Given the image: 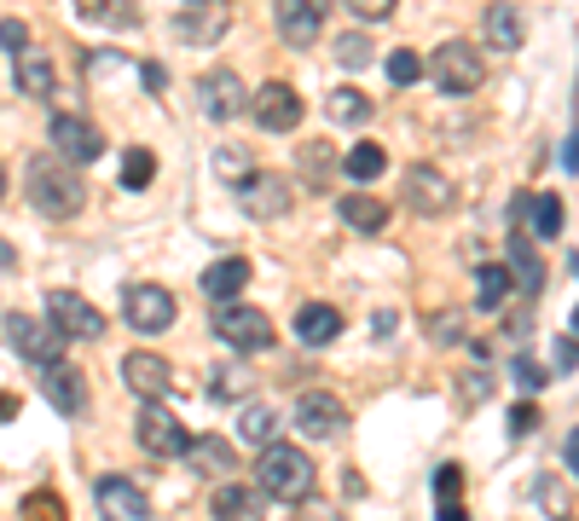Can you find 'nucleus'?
<instances>
[{"label":"nucleus","mask_w":579,"mask_h":521,"mask_svg":"<svg viewBox=\"0 0 579 521\" xmlns=\"http://www.w3.org/2000/svg\"><path fill=\"white\" fill-rule=\"evenodd\" d=\"M296 336H301L308 348L337 343V336H342V307H331V302H308V307H296Z\"/></svg>","instance_id":"20"},{"label":"nucleus","mask_w":579,"mask_h":521,"mask_svg":"<svg viewBox=\"0 0 579 521\" xmlns=\"http://www.w3.org/2000/svg\"><path fill=\"white\" fill-rule=\"evenodd\" d=\"M296 429L308 440H337L348 429V406L337 395H324V388H313V395L296 400Z\"/></svg>","instance_id":"11"},{"label":"nucleus","mask_w":579,"mask_h":521,"mask_svg":"<svg viewBox=\"0 0 579 521\" xmlns=\"http://www.w3.org/2000/svg\"><path fill=\"white\" fill-rule=\"evenodd\" d=\"M458 487H464V469H458V463H446L441 476H435V504H441V499H464Z\"/></svg>","instance_id":"41"},{"label":"nucleus","mask_w":579,"mask_h":521,"mask_svg":"<svg viewBox=\"0 0 579 521\" xmlns=\"http://www.w3.org/2000/svg\"><path fill=\"white\" fill-rule=\"evenodd\" d=\"M23 197H30L46 221H70L75 208L87 203V186L82 174H75V163H64V156H30L23 163Z\"/></svg>","instance_id":"1"},{"label":"nucleus","mask_w":579,"mask_h":521,"mask_svg":"<svg viewBox=\"0 0 579 521\" xmlns=\"http://www.w3.org/2000/svg\"><path fill=\"white\" fill-rule=\"evenodd\" d=\"M272 429H279V417H272L267 406H244V417H238V435L249 440V447H267V440H272Z\"/></svg>","instance_id":"34"},{"label":"nucleus","mask_w":579,"mask_h":521,"mask_svg":"<svg viewBox=\"0 0 579 521\" xmlns=\"http://www.w3.org/2000/svg\"><path fill=\"white\" fill-rule=\"evenodd\" d=\"M134 435H139V447H145L151 458H186V447H192L186 423H180V417H174L163 400H145V406H139Z\"/></svg>","instance_id":"5"},{"label":"nucleus","mask_w":579,"mask_h":521,"mask_svg":"<svg viewBox=\"0 0 579 521\" xmlns=\"http://www.w3.org/2000/svg\"><path fill=\"white\" fill-rule=\"evenodd\" d=\"M342 226H354V232H383V226H389V203H376V197H365V192L342 197Z\"/></svg>","instance_id":"30"},{"label":"nucleus","mask_w":579,"mask_h":521,"mask_svg":"<svg viewBox=\"0 0 579 521\" xmlns=\"http://www.w3.org/2000/svg\"><path fill=\"white\" fill-rule=\"evenodd\" d=\"M256 487L267 499H285V504H301L313 492V458L290 447V440H267V452L256 463Z\"/></svg>","instance_id":"2"},{"label":"nucleus","mask_w":579,"mask_h":521,"mask_svg":"<svg viewBox=\"0 0 579 521\" xmlns=\"http://www.w3.org/2000/svg\"><path fill=\"white\" fill-rule=\"evenodd\" d=\"M527 221H534L539 238H557V232H562V197L557 192H539L534 197V215H527Z\"/></svg>","instance_id":"35"},{"label":"nucleus","mask_w":579,"mask_h":521,"mask_svg":"<svg viewBox=\"0 0 579 521\" xmlns=\"http://www.w3.org/2000/svg\"><path fill=\"white\" fill-rule=\"evenodd\" d=\"M0 47H7L12 59H18V52H30V23H23V18H0Z\"/></svg>","instance_id":"39"},{"label":"nucleus","mask_w":579,"mask_h":521,"mask_svg":"<svg viewBox=\"0 0 579 521\" xmlns=\"http://www.w3.org/2000/svg\"><path fill=\"white\" fill-rule=\"evenodd\" d=\"M430 336H435V343H458V336H464V325H458V313H441V319L430 325Z\"/></svg>","instance_id":"45"},{"label":"nucleus","mask_w":579,"mask_h":521,"mask_svg":"<svg viewBox=\"0 0 579 521\" xmlns=\"http://www.w3.org/2000/svg\"><path fill=\"white\" fill-rule=\"evenodd\" d=\"M430 82L441 93H475L487 82V64H482V52H475L469 41H441L430 52Z\"/></svg>","instance_id":"3"},{"label":"nucleus","mask_w":579,"mask_h":521,"mask_svg":"<svg viewBox=\"0 0 579 521\" xmlns=\"http://www.w3.org/2000/svg\"><path fill=\"white\" fill-rule=\"evenodd\" d=\"M75 12L99 30H134L139 23V0H75Z\"/></svg>","instance_id":"25"},{"label":"nucleus","mask_w":579,"mask_h":521,"mask_svg":"<svg viewBox=\"0 0 579 521\" xmlns=\"http://www.w3.org/2000/svg\"><path fill=\"white\" fill-rule=\"evenodd\" d=\"M215 336L226 348H244V354H267L272 348V319L261 307H244V302H215Z\"/></svg>","instance_id":"4"},{"label":"nucleus","mask_w":579,"mask_h":521,"mask_svg":"<svg viewBox=\"0 0 579 521\" xmlns=\"http://www.w3.org/2000/svg\"><path fill=\"white\" fill-rule=\"evenodd\" d=\"M562 458H568V469H573V476H579V429L562 440Z\"/></svg>","instance_id":"50"},{"label":"nucleus","mask_w":579,"mask_h":521,"mask_svg":"<svg viewBox=\"0 0 579 521\" xmlns=\"http://www.w3.org/2000/svg\"><path fill=\"white\" fill-rule=\"evenodd\" d=\"M7 343H12L23 359H35L41 371H46V365H59V359H64V336L53 330V319H30V313H7Z\"/></svg>","instance_id":"7"},{"label":"nucleus","mask_w":579,"mask_h":521,"mask_svg":"<svg viewBox=\"0 0 579 521\" xmlns=\"http://www.w3.org/2000/svg\"><path fill=\"white\" fill-rule=\"evenodd\" d=\"M365 52H371V47H365V35H342V41H337V59H342L348 70L365 64Z\"/></svg>","instance_id":"44"},{"label":"nucleus","mask_w":579,"mask_h":521,"mask_svg":"<svg viewBox=\"0 0 579 521\" xmlns=\"http://www.w3.org/2000/svg\"><path fill=\"white\" fill-rule=\"evenodd\" d=\"M406 203L417 208V215H441V208L452 203V180L430 163H412L406 168Z\"/></svg>","instance_id":"16"},{"label":"nucleus","mask_w":579,"mask_h":521,"mask_svg":"<svg viewBox=\"0 0 579 521\" xmlns=\"http://www.w3.org/2000/svg\"><path fill=\"white\" fill-rule=\"evenodd\" d=\"M53 151L64 156V163L87 168V163H99V156H105V134H99V127H93L87 116L59 111V116H53Z\"/></svg>","instance_id":"9"},{"label":"nucleus","mask_w":579,"mask_h":521,"mask_svg":"<svg viewBox=\"0 0 579 521\" xmlns=\"http://www.w3.org/2000/svg\"><path fill=\"white\" fill-rule=\"evenodd\" d=\"M12 417H18V400H12V395H0V423H12Z\"/></svg>","instance_id":"53"},{"label":"nucleus","mask_w":579,"mask_h":521,"mask_svg":"<svg viewBox=\"0 0 579 521\" xmlns=\"http://www.w3.org/2000/svg\"><path fill=\"white\" fill-rule=\"evenodd\" d=\"M435 510H441V521H469V510H464V499H441Z\"/></svg>","instance_id":"48"},{"label":"nucleus","mask_w":579,"mask_h":521,"mask_svg":"<svg viewBox=\"0 0 579 521\" xmlns=\"http://www.w3.org/2000/svg\"><path fill=\"white\" fill-rule=\"evenodd\" d=\"M197 99H204V111H209L215 122H238V116L249 111V88H244L238 70H209L204 88H197Z\"/></svg>","instance_id":"12"},{"label":"nucleus","mask_w":579,"mask_h":521,"mask_svg":"<svg viewBox=\"0 0 579 521\" xmlns=\"http://www.w3.org/2000/svg\"><path fill=\"white\" fill-rule=\"evenodd\" d=\"M550 354H557V371H573V365H579V343H573V336H562Z\"/></svg>","instance_id":"46"},{"label":"nucleus","mask_w":579,"mask_h":521,"mask_svg":"<svg viewBox=\"0 0 579 521\" xmlns=\"http://www.w3.org/2000/svg\"><path fill=\"white\" fill-rule=\"evenodd\" d=\"M505 290H510V273H505V267H482V278H475V307L498 313V302H505Z\"/></svg>","instance_id":"36"},{"label":"nucleus","mask_w":579,"mask_h":521,"mask_svg":"<svg viewBox=\"0 0 579 521\" xmlns=\"http://www.w3.org/2000/svg\"><path fill=\"white\" fill-rule=\"evenodd\" d=\"M249 111H256V122L267 127V134H290V127L301 122V93L290 82H261L256 93H249Z\"/></svg>","instance_id":"10"},{"label":"nucleus","mask_w":579,"mask_h":521,"mask_svg":"<svg viewBox=\"0 0 579 521\" xmlns=\"http://www.w3.org/2000/svg\"><path fill=\"white\" fill-rule=\"evenodd\" d=\"M12 82H18V93L23 99H53V88H59V70H53V59L46 52H18V64H12Z\"/></svg>","instance_id":"19"},{"label":"nucleus","mask_w":579,"mask_h":521,"mask_svg":"<svg viewBox=\"0 0 579 521\" xmlns=\"http://www.w3.org/2000/svg\"><path fill=\"white\" fill-rule=\"evenodd\" d=\"M562 168H573V174H579V127H573V140L562 145Z\"/></svg>","instance_id":"49"},{"label":"nucleus","mask_w":579,"mask_h":521,"mask_svg":"<svg viewBox=\"0 0 579 521\" xmlns=\"http://www.w3.org/2000/svg\"><path fill=\"white\" fill-rule=\"evenodd\" d=\"M244 203H249V215L272 221V215H285V208H290V186H285V180H272V174H256V180H244Z\"/></svg>","instance_id":"24"},{"label":"nucleus","mask_w":579,"mask_h":521,"mask_svg":"<svg viewBox=\"0 0 579 521\" xmlns=\"http://www.w3.org/2000/svg\"><path fill=\"white\" fill-rule=\"evenodd\" d=\"M272 18H279V35H285L290 47H313L319 30H324L319 0H279V7H272Z\"/></svg>","instance_id":"17"},{"label":"nucleus","mask_w":579,"mask_h":521,"mask_svg":"<svg viewBox=\"0 0 579 521\" xmlns=\"http://www.w3.org/2000/svg\"><path fill=\"white\" fill-rule=\"evenodd\" d=\"M573 278H579V255H573ZM573 330H579V307H573Z\"/></svg>","instance_id":"54"},{"label":"nucleus","mask_w":579,"mask_h":521,"mask_svg":"<svg viewBox=\"0 0 579 521\" xmlns=\"http://www.w3.org/2000/svg\"><path fill=\"white\" fill-rule=\"evenodd\" d=\"M186 458H192L197 476H232V463H238V452L226 447L220 435H197L192 447H186Z\"/></svg>","instance_id":"26"},{"label":"nucleus","mask_w":579,"mask_h":521,"mask_svg":"<svg viewBox=\"0 0 579 521\" xmlns=\"http://www.w3.org/2000/svg\"><path fill=\"white\" fill-rule=\"evenodd\" d=\"M482 30H487V41H493V47L516 52V47L527 41V18H521V7H516V0H493V7H487V23H482Z\"/></svg>","instance_id":"22"},{"label":"nucleus","mask_w":579,"mask_h":521,"mask_svg":"<svg viewBox=\"0 0 579 521\" xmlns=\"http://www.w3.org/2000/svg\"><path fill=\"white\" fill-rule=\"evenodd\" d=\"M168 30L180 35L186 47H204V41H220V35H226V12H220V7H204V12H180V18L168 23Z\"/></svg>","instance_id":"27"},{"label":"nucleus","mask_w":579,"mask_h":521,"mask_svg":"<svg viewBox=\"0 0 579 521\" xmlns=\"http://www.w3.org/2000/svg\"><path fill=\"white\" fill-rule=\"evenodd\" d=\"M482 395H487V382H482V377H464V406H475Z\"/></svg>","instance_id":"51"},{"label":"nucleus","mask_w":579,"mask_h":521,"mask_svg":"<svg viewBox=\"0 0 579 521\" xmlns=\"http://www.w3.org/2000/svg\"><path fill=\"white\" fill-rule=\"evenodd\" d=\"M122 382H128L139 400H163V395H168V382H174V371H168V359H163V354H145V348H139V354L122 359Z\"/></svg>","instance_id":"14"},{"label":"nucleus","mask_w":579,"mask_h":521,"mask_svg":"<svg viewBox=\"0 0 579 521\" xmlns=\"http://www.w3.org/2000/svg\"><path fill=\"white\" fill-rule=\"evenodd\" d=\"M348 12L365 18V23H383V18L394 12V0H348Z\"/></svg>","instance_id":"43"},{"label":"nucleus","mask_w":579,"mask_h":521,"mask_svg":"<svg viewBox=\"0 0 579 521\" xmlns=\"http://www.w3.org/2000/svg\"><path fill=\"white\" fill-rule=\"evenodd\" d=\"M510 371H516V382H521V395H539V388H545V365H539V359L516 354V365H510Z\"/></svg>","instance_id":"40"},{"label":"nucleus","mask_w":579,"mask_h":521,"mask_svg":"<svg viewBox=\"0 0 579 521\" xmlns=\"http://www.w3.org/2000/svg\"><path fill=\"white\" fill-rule=\"evenodd\" d=\"M510 278L521 284V296H539V284H545L539 249L527 244V232H510Z\"/></svg>","instance_id":"28"},{"label":"nucleus","mask_w":579,"mask_h":521,"mask_svg":"<svg viewBox=\"0 0 579 521\" xmlns=\"http://www.w3.org/2000/svg\"><path fill=\"white\" fill-rule=\"evenodd\" d=\"M244 284H249V260H244V255H226V260H209L204 296H209V302H238Z\"/></svg>","instance_id":"23"},{"label":"nucleus","mask_w":579,"mask_h":521,"mask_svg":"<svg viewBox=\"0 0 579 521\" xmlns=\"http://www.w3.org/2000/svg\"><path fill=\"white\" fill-rule=\"evenodd\" d=\"M389 82H394V88H412V82H423V59H417V52H406V47H400V52H389Z\"/></svg>","instance_id":"37"},{"label":"nucleus","mask_w":579,"mask_h":521,"mask_svg":"<svg viewBox=\"0 0 579 521\" xmlns=\"http://www.w3.org/2000/svg\"><path fill=\"white\" fill-rule=\"evenodd\" d=\"M12 267H18V249H12L7 238H0V273H12Z\"/></svg>","instance_id":"52"},{"label":"nucleus","mask_w":579,"mask_h":521,"mask_svg":"<svg viewBox=\"0 0 579 521\" xmlns=\"http://www.w3.org/2000/svg\"><path fill=\"white\" fill-rule=\"evenodd\" d=\"M18 515H23V521H70V504L59 499L53 487H35V492H23Z\"/></svg>","instance_id":"31"},{"label":"nucleus","mask_w":579,"mask_h":521,"mask_svg":"<svg viewBox=\"0 0 579 521\" xmlns=\"http://www.w3.org/2000/svg\"><path fill=\"white\" fill-rule=\"evenodd\" d=\"M215 521H267V492L244 487V481H226L215 492Z\"/></svg>","instance_id":"21"},{"label":"nucleus","mask_w":579,"mask_h":521,"mask_svg":"<svg viewBox=\"0 0 579 521\" xmlns=\"http://www.w3.org/2000/svg\"><path fill=\"white\" fill-rule=\"evenodd\" d=\"M192 7H209V0H192Z\"/></svg>","instance_id":"56"},{"label":"nucleus","mask_w":579,"mask_h":521,"mask_svg":"<svg viewBox=\"0 0 579 521\" xmlns=\"http://www.w3.org/2000/svg\"><path fill=\"white\" fill-rule=\"evenodd\" d=\"M296 174H301V186L308 192H324L331 180L342 174V156H337V145H324V140H308L296 151Z\"/></svg>","instance_id":"18"},{"label":"nucleus","mask_w":579,"mask_h":521,"mask_svg":"<svg viewBox=\"0 0 579 521\" xmlns=\"http://www.w3.org/2000/svg\"><path fill=\"white\" fill-rule=\"evenodd\" d=\"M41 388H46V400H53L64 417H82L87 411V377L82 371H75V365H46V371H41Z\"/></svg>","instance_id":"15"},{"label":"nucleus","mask_w":579,"mask_h":521,"mask_svg":"<svg viewBox=\"0 0 579 521\" xmlns=\"http://www.w3.org/2000/svg\"><path fill=\"white\" fill-rule=\"evenodd\" d=\"M527 429H539V406H534V400H516V406H510V435L521 440Z\"/></svg>","instance_id":"42"},{"label":"nucleus","mask_w":579,"mask_h":521,"mask_svg":"<svg viewBox=\"0 0 579 521\" xmlns=\"http://www.w3.org/2000/svg\"><path fill=\"white\" fill-rule=\"evenodd\" d=\"M93 499H99V515L105 521H151V499L128 476H99Z\"/></svg>","instance_id":"13"},{"label":"nucleus","mask_w":579,"mask_h":521,"mask_svg":"<svg viewBox=\"0 0 579 521\" xmlns=\"http://www.w3.org/2000/svg\"><path fill=\"white\" fill-rule=\"evenodd\" d=\"M151 180H157V156H151L145 145H134L128 156H122V186H128V192H145Z\"/></svg>","instance_id":"33"},{"label":"nucleus","mask_w":579,"mask_h":521,"mask_svg":"<svg viewBox=\"0 0 579 521\" xmlns=\"http://www.w3.org/2000/svg\"><path fill=\"white\" fill-rule=\"evenodd\" d=\"M139 82H145V93H163L168 88V70L163 64H139Z\"/></svg>","instance_id":"47"},{"label":"nucleus","mask_w":579,"mask_h":521,"mask_svg":"<svg viewBox=\"0 0 579 521\" xmlns=\"http://www.w3.org/2000/svg\"><path fill=\"white\" fill-rule=\"evenodd\" d=\"M122 319H128L139 336H163L174 325V296L163 284H128V296H122Z\"/></svg>","instance_id":"8"},{"label":"nucleus","mask_w":579,"mask_h":521,"mask_svg":"<svg viewBox=\"0 0 579 521\" xmlns=\"http://www.w3.org/2000/svg\"><path fill=\"white\" fill-rule=\"evenodd\" d=\"M0 197H7V168H0Z\"/></svg>","instance_id":"55"},{"label":"nucleus","mask_w":579,"mask_h":521,"mask_svg":"<svg viewBox=\"0 0 579 521\" xmlns=\"http://www.w3.org/2000/svg\"><path fill=\"white\" fill-rule=\"evenodd\" d=\"M46 319L64 343H93V336H105V313L93 302H82L75 290H46Z\"/></svg>","instance_id":"6"},{"label":"nucleus","mask_w":579,"mask_h":521,"mask_svg":"<svg viewBox=\"0 0 579 521\" xmlns=\"http://www.w3.org/2000/svg\"><path fill=\"white\" fill-rule=\"evenodd\" d=\"M324 111H331V122H365L371 116V99L360 88H337L331 99H324Z\"/></svg>","instance_id":"32"},{"label":"nucleus","mask_w":579,"mask_h":521,"mask_svg":"<svg viewBox=\"0 0 579 521\" xmlns=\"http://www.w3.org/2000/svg\"><path fill=\"white\" fill-rule=\"evenodd\" d=\"M220 174H226V180H238V186H244V180H249V174H261V168H256V163H249V151H238V145H226V151H220Z\"/></svg>","instance_id":"38"},{"label":"nucleus","mask_w":579,"mask_h":521,"mask_svg":"<svg viewBox=\"0 0 579 521\" xmlns=\"http://www.w3.org/2000/svg\"><path fill=\"white\" fill-rule=\"evenodd\" d=\"M342 174H348V180H360V186H371V180H383V174H389V151L376 145V140H360L354 151L342 156Z\"/></svg>","instance_id":"29"}]
</instances>
